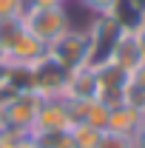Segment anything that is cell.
Returning a JSON list of instances; mask_svg holds the SVG:
<instances>
[{
    "instance_id": "30bf717a",
    "label": "cell",
    "mask_w": 145,
    "mask_h": 148,
    "mask_svg": "<svg viewBox=\"0 0 145 148\" xmlns=\"http://www.w3.org/2000/svg\"><path fill=\"white\" fill-rule=\"evenodd\" d=\"M68 134H71V140H74V148H97L100 137H103V131L88 125V123H74L71 128H68Z\"/></svg>"
},
{
    "instance_id": "ac0fdd59",
    "label": "cell",
    "mask_w": 145,
    "mask_h": 148,
    "mask_svg": "<svg viewBox=\"0 0 145 148\" xmlns=\"http://www.w3.org/2000/svg\"><path fill=\"white\" fill-rule=\"evenodd\" d=\"M131 148H145V123L131 134Z\"/></svg>"
},
{
    "instance_id": "7c38bea8",
    "label": "cell",
    "mask_w": 145,
    "mask_h": 148,
    "mask_svg": "<svg viewBox=\"0 0 145 148\" xmlns=\"http://www.w3.org/2000/svg\"><path fill=\"white\" fill-rule=\"evenodd\" d=\"M74 3H80L85 12H91V14H108V12H114L122 0H74Z\"/></svg>"
},
{
    "instance_id": "7402d4cb",
    "label": "cell",
    "mask_w": 145,
    "mask_h": 148,
    "mask_svg": "<svg viewBox=\"0 0 145 148\" xmlns=\"http://www.w3.org/2000/svg\"><path fill=\"white\" fill-rule=\"evenodd\" d=\"M142 17H145V14H142Z\"/></svg>"
},
{
    "instance_id": "44dd1931",
    "label": "cell",
    "mask_w": 145,
    "mask_h": 148,
    "mask_svg": "<svg viewBox=\"0 0 145 148\" xmlns=\"http://www.w3.org/2000/svg\"><path fill=\"white\" fill-rule=\"evenodd\" d=\"M63 3H74V0H63Z\"/></svg>"
},
{
    "instance_id": "52a82bcc",
    "label": "cell",
    "mask_w": 145,
    "mask_h": 148,
    "mask_svg": "<svg viewBox=\"0 0 145 148\" xmlns=\"http://www.w3.org/2000/svg\"><path fill=\"white\" fill-rule=\"evenodd\" d=\"M97 94V71L94 66H77L66 71V86H63V100H91Z\"/></svg>"
},
{
    "instance_id": "5b68a950",
    "label": "cell",
    "mask_w": 145,
    "mask_h": 148,
    "mask_svg": "<svg viewBox=\"0 0 145 148\" xmlns=\"http://www.w3.org/2000/svg\"><path fill=\"white\" fill-rule=\"evenodd\" d=\"M71 125H74V120H71V111H68V100L43 97L31 131H68Z\"/></svg>"
},
{
    "instance_id": "7a4b0ae2",
    "label": "cell",
    "mask_w": 145,
    "mask_h": 148,
    "mask_svg": "<svg viewBox=\"0 0 145 148\" xmlns=\"http://www.w3.org/2000/svg\"><path fill=\"white\" fill-rule=\"evenodd\" d=\"M46 57L51 63H57L63 71L85 66V57H88V32H85V26H71L66 34L51 40L46 46Z\"/></svg>"
},
{
    "instance_id": "d6986e66",
    "label": "cell",
    "mask_w": 145,
    "mask_h": 148,
    "mask_svg": "<svg viewBox=\"0 0 145 148\" xmlns=\"http://www.w3.org/2000/svg\"><path fill=\"white\" fill-rule=\"evenodd\" d=\"M6 86V66H0V88Z\"/></svg>"
},
{
    "instance_id": "e0dca14e",
    "label": "cell",
    "mask_w": 145,
    "mask_h": 148,
    "mask_svg": "<svg viewBox=\"0 0 145 148\" xmlns=\"http://www.w3.org/2000/svg\"><path fill=\"white\" fill-rule=\"evenodd\" d=\"M66 6L63 0H26V9H57Z\"/></svg>"
},
{
    "instance_id": "8fae6325",
    "label": "cell",
    "mask_w": 145,
    "mask_h": 148,
    "mask_svg": "<svg viewBox=\"0 0 145 148\" xmlns=\"http://www.w3.org/2000/svg\"><path fill=\"white\" fill-rule=\"evenodd\" d=\"M31 137L29 128H17V125H3L0 128V148H20Z\"/></svg>"
},
{
    "instance_id": "3957f363",
    "label": "cell",
    "mask_w": 145,
    "mask_h": 148,
    "mask_svg": "<svg viewBox=\"0 0 145 148\" xmlns=\"http://www.w3.org/2000/svg\"><path fill=\"white\" fill-rule=\"evenodd\" d=\"M43 97L34 91V88H23V91H14L3 106H0V117H3V125H17V128H29L34 125L37 108H40Z\"/></svg>"
},
{
    "instance_id": "9a60e30c",
    "label": "cell",
    "mask_w": 145,
    "mask_h": 148,
    "mask_svg": "<svg viewBox=\"0 0 145 148\" xmlns=\"http://www.w3.org/2000/svg\"><path fill=\"white\" fill-rule=\"evenodd\" d=\"M131 32H134V40H137L140 57H142V63H145V17H140V20H137V26H134Z\"/></svg>"
},
{
    "instance_id": "9c48e42d",
    "label": "cell",
    "mask_w": 145,
    "mask_h": 148,
    "mask_svg": "<svg viewBox=\"0 0 145 148\" xmlns=\"http://www.w3.org/2000/svg\"><path fill=\"white\" fill-rule=\"evenodd\" d=\"M145 123L142 111L131 108V106H114V108L108 111V125H105V131H111V134H122V137H131L134 131L140 128Z\"/></svg>"
},
{
    "instance_id": "277c9868",
    "label": "cell",
    "mask_w": 145,
    "mask_h": 148,
    "mask_svg": "<svg viewBox=\"0 0 145 148\" xmlns=\"http://www.w3.org/2000/svg\"><path fill=\"white\" fill-rule=\"evenodd\" d=\"M46 57V46L37 40L34 34H29L26 29H20L12 37V43L3 49V66H34Z\"/></svg>"
},
{
    "instance_id": "ffe728a7",
    "label": "cell",
    "mask_w": 145,
    "mask_h": 148,
    "mask_svg": "<svg viewBox=\"0 0 145 148\" xmlns=\"http://www.w3.org/2000/svg\"><path fill=\"white\" fill-rule=\"evenodd\" d=\"M0 66H3V46H0Z\"/></svg>"
},
{
    "instance_id": "6da1fadb",
    "label": "cell",
    "mask_w": 145,
    "mask_h": 148,
    "mask_svg": "<svg viewBox=\"0 0 145 148\" xmlns=\"http://www.w3.org/2000/svg\"><path fill=\"white\" fill-rule=\"evenodd\" d=\"M23 29L29 34H34L43 46H49L51 40H57L60 34H66L71 29V12H68V3L66 6H57V9H26L23 12Z\"/></svg>"
},
{
    "instance_id": "ba28073f",
    "label": "cell",
    "mask_w": 145,
    "mask_h": 148,
    "mask_svg": "<svg viewBox=\"0 0 145 148\" xmlns=\"http://www.w3.org/2000/svg\"><path fill=\"white\" fill-rule=\"evenodd\" d=\"M111 66H117V69H122L125 74H131L140 63H142V57H140V49H137V40H134V32L131 29H122L120 37L114 40V46H111L108 51V60Z\"/></svg>"
},
{
    "instance_id": "2e32d148",
    "label": "cell",
    "mask_w": 145,
    "mask_h": 148,
    "mask_svg": "<svg viewBox=\"0 0 145 148\" xmlns=\"http://www.w3.org/2000/svg\"><path fill=\"white\" fill-rule=\"evenodd\" d=\"M128 83H131V86H140V88H145V63H140L134 71L128 74Z\"/></svg>"
},
{
    "instance_id": "8992f818",
    "label": "cell",
    "mask_w": 145,
    "mask_h": 148,
    "mask_svg": "<svg viewBox=\"0 0 145 148\" xmlns=\"http://www.w3.org/2000/svg\"><path fill=\"white\" fill-rule=\"evenodd\" d=\"M63 86H66V71L49 57L31 66V88L40 97H63Z\"/></svg>"
},
{
    "instance_id": "5bb4252c",
    "label": "cell",
    "mask_w": 145,
    "mask_h": 148,
    "mask_svg": "<svg viewBox=\"0 0 145 148\" xmlns=\"http://www.w3.org/2000/svg\"><path fill=\"white\" fill-rule=\"evenodd\" d=\"M97 148H131V137H122V134H111V131H103Z\"/></svg>"
},
{
    "instance_id": "4fadbf2b",
    "label": "cell",
    "mask_w": 145,
    "mask_h": 148,
    "mask_svg": "<svg viewBox=\"0 0 145 148\" xmlns=\"http://www.w3.org/2000/svg\"><path fill=\"white\" fill-rule=\"evenodd\" d=\"M26 12V0H0V20H20Z\"/></svg>"
}]
</instances>
